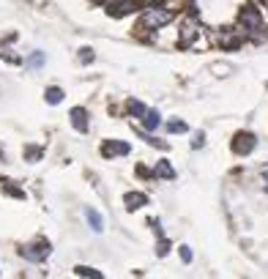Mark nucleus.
<instances>
[{
  "mask_svg": "<svg viewBox=\"0 0 268 279\" xmlns=\"http://www.w3.org/2000/svg\"><path fill=\"white\" fill-rule=\"evenodd\" d=\"M236 28L244 33V38L252 44H260L268 38V22H266V11L258 8L252 3H244V8L236 16Z\"/></svg>",
  "mask_w": 268,
  "mask_h": 279,
  "instance_id": "nucleus-1",
  "label": "nucleus"
},
{
  "mask_svg": "<svg viewBox=\"0 0 268 279\" xmlns=\"http://www.w3.org/2000/svg\"><path fill=\"white\" fill-rule=\"evenodd\" d=\"M244 8V0H197V14L208 25H227L236 22L238 11Z\"/></svg>",
  "mask_w": 268,
  "mask_h": 279,
  "instance_id": "nucleus-2",
  "label": "nucleus"
},
{
  "mask_svg": "<svg viewBox=\"0 0 268 279\" xmlns=\"http://www.w3.org/2000/svg\"><path fill=\"white\" fill-rule=\"evenodd\" d=\"M172 20H176V8H170L167 3H154V6H148V8H142V16H140V22H137V30L140 33L162 30V28H167Z\"/></svg>",
  "mask_w": 268,
  "mask_h": 279,
  "instance_id": "nucleus-3",
  "label": "nucleus"
},
{
  "mask_svg": "<svg viewBox=\"0 0 268 279\" xmlns=\"http://www.w3.org/2000/svg\"><path fill=\"white\" fill-rule=\"evenodd\" d=\"M200 33H202L200 14H189V16H184V22H180V28H178V42L176 44L180 50H189V46L200 38Z\"/></svg>",
  "mask_w": 268,
  "mask_h": 279,
  "instance_id": "nucleus-4",
  "label": "nucleus"
},
{
  "mask_svg": "<svg viewBox=\"0 0 268 279\" xmlns=\"http://www.w3.org/2000/svg\"><path fill=\"white\" fill-rule=\"evenodd\" d=\"M50 254H52V244L46 241V238H36V241L22 246V258L30 260V263H44Z\"/></svg>",
  "mask_w": 268,
  "mask_h": 279,
  "instance_id": "nucleus-5",
  "label": "nucleus"
},
{
  "mask_svg": "<svg viewBox=\"0 0 268 279\" xmlns=\"http://www.w3.org/2000/svg\"><path fill=\"white\" fill-rule=\"evenodd\" d=\"M230 148H232V154H236V156H249L254 148H258V137H254L252 132H236Z\"/></svg>",
  "mask_w": 268,
  "mask_h": 279,
  "instance_id": "nucleus-6",
  "label": "nucleus"
},
{
  "mask_svg": "<svg viewBox=\"0 0 268 279\" xmlns=\"http://www.w3.org/2000/svg\"><path fill=\"white\" fill-rule=\"evenodd\" d=\"M140 3H142V0H112V3L107 6V14L110 16H126V14H132V11H137Z\"/></svg>",
  "mask_w": 268,
  "mask_h": 279,
  "instance_id": "nucleus-7",
  "label": "nucleus"
},
{
  "mask_svg": "<svg viewBox=\"0 0 268 279\" xmlns=\"http://www.w3.org/2000/svg\"><path fill=\"white\" fill-rule=\"evenodd\" d=\"M68 118H72V126H74V129H77V132H82V134L90 129L88 110H85V107H74L72 112H68Z\"/></svg>",
  "mask_w": 268,
  "mask_h": 279,
  "instance_id": "nucleus-8",
  "label": "nucleus"
},
{
  "mask_svg": "<svg viewBox=\"0 0 268 279\" xmlns=\"http://www.w3.org/2000/svg\"><path fill=\"white\" fill-rule=\"evenodd\" d=\"M129 145H126V142H115V140H112V142H104L102 145V154L104 156H107V159H110V156H129Z\"/></svg>",
  "mask_w": 268,
  "mask_h": 279,
  "instance_id": "nucleus-9",
  "label": "nucleus"
},
{
  "mask_svg": "<svg viewBox=\"0 0 268 279\" xmlns=\"http://www.w3.org/2000/svg\"><path fill=\"white\" fill-rule=\"evenodd\" d=\"M142 129H148V132H156L162 126V115H159V110H145V115L142 118Z\"/></svg>",
  "mask_w": 268,
  "mask_h": 279,
  "instance_id": "nucleus-10",
  "label": "nucleus"
},
{
  "mask_svg": "<svg viewBox=\"0 0 268 279\" xmlns=\"http://www.w3.org/2000/svg\"><path fill=\"white\" fill-rule=\"evenodd\" d=\"M154 178H164V181H172L176 178V170H172V164L167 159H162V162H156L154 164Z\"/></svg>",
  "mask_w": 268,
  "mask_h": 279,
  "instance_id": "nucleus-11",
  "label": "nucleus"
},
{
  "mask_svg": "<svg viewBox=\"0 0 268 279\" xmlns=\"http://www.w3.org/2000/svg\"><path fill=\"white\" fill-rule=\"evenodd\" d=\"M124 202H126L129 211H137V208H142L145 202H148V194H142V192H129V194L124 197Z\"/></svg>",
  "mask_w": 268,
  "mask_h": 279,
  "instance_id": "nucleus-12",
  "label": "nucleus"
},
{
  "mask_svg": "<svg viewBox=\"0 0 268 279\" xmlns=\"http://www.w3.org/2000/svg\"><path fill=\"white\" fill-rule=\"evenodd\" d=\"M85 219H88V224L93 228V232H102L104 230V219H102V214L96 211V208H85Z\"/></svg>",
  "mask_w": 268,
  "mask_h": 279,
  "instance_id": "nucleus-13",
  "label": "nucleus"
},
{
  "mask_svg": "<svg viewBox=\"0 0 268 279\" xmlns=\"http://www.w3.org/2000/svg\"><path fill=\"white\" fill-rule=\"evenodd\" d=\"M44 98H46V104H60L63 102V88H58V85L46 88L44 90Z\"/></svg>",
  "mask_w": 268,
  "mask_h": 279,
  "instance_id": "nucleus-14",
  "label": "nucleus"
},
{
  "mask_svg": "<svg viewBox=\"0 0 268 279\" xmlns=\"http://www.w3.org/2000/svg\"><path fill=\"white\" fill-rule=\"evenodd\" d=\"M74 274H77V276H93V279H102V271L88 268V266H77V268H74Z\"/></svg>",
  "mask_w": 268,
  "mask_h": 279,
  "instance_id": "nucleus-15",
  "label": "nucleus"
},
{
  "mask_svg": "<svg viewBox=\"0 0 268 279\" xmlns=\"http://www.w3.org/2000/svg\"><path fill=\"white\" fill-rule=\"evenodd\" d=\"M167 132H170V134H184V132H189V126H186L184 120H170V124H167Z\"/></svg>",
  "mask_w": 268,
  "mask_h": 279,
  "instance_id": "nucleus-16",
  "label": "nucleus"
},
{
  "mask_svg": "<svg viewBox=\"0 0 268 279\" xmlns=\"http://www.w3.org/2000/svg\"><path fill=\"white\" fill-rule=\"evenodd\" d=\"M145 110H148V107H145L142 102H134V98L129 102V112L134 115V118H142V115H145Z\"/></svg>",
  "mask_w": 268,
  "mask_h": 279,
  "instance_id": "nucleus-17",
  "label": "nucleus"
},
{
  "mask_svg": "<svg viewBox=\"0 0 268 279\" xmlns=\"http://www.w3.org/2000/svg\"><path fill=\"white\" fill-rule=\"evenodd\" d=\"M42 63H44V52H33V55L25 60V66H28V68H38Z\"/></svg>",
  "mask_w": 268,
  "mask_h": 279,
  "instance_id": "nucleus-18",
  "label": "nucleus"
},
{
  "mask_svg": "<svg viewBox=\"0 0 268 279\" xmlns=\"http://www.w3.org/2000/svg\"><path fill=\"white\" fill-rule=\"evenodd\" d=\"M167 252H170V241H167L164 236H159V244H156V254H159V258H164Z\"/></svg>",
  "mask_w": 268,
  "mask_h": 279,
  "instance_id": "nucleus-19",
  "label": "nucleus"
},
{
  "mask_svg": "<svg viewBox=\"0 0 268 279\" xmlns=\"http://www.w3.org/2000/svg\"><path fill=\"white\" fill-rule=\"evenodd\" d=\"M93 58L96 55H93L90 46H82V50H80V63H93Z\"/></svg>",
  "mask_w": 268,
  "mask_h": 279,
  "instance_id": "nucleus-20",
  "label": "nucleus"
},
{
  "mask_svg": "<svg viewBox=\"0 0 268 279\" xmlns=\"http://www.w3.org/2000/svg\"><path fill=\"white\" fill-rule=\"evenodd\" d=\"M3 192H6V194H11V197H20V200H25V192H22V189H14V186H8V184H3Z\"/></svg>",
  "mask_w": 268,
  "mask_h": 279,
  "instance_id": "nucleus-21",
  "label": "nucleus"
},
{
  "mask_svg": "<svg viewBox=\"0 0 268 279\" xmlns=\"http://www.w3.org/2000/svg\"><path fill=\"white\" fill-rule=\"evenodd\" d=\"M202 145H206V134H202V132H197L194 140H192V148H202Z\"/></svg>",
  "mask_w": 268,
  "mask_h": 279,
  "instance_id": "nucleus-22",
  "label": "nucleus"
},
{
  "mask_svg": "<svg viewBox=\"0 0 268 279\" xmlns=\"http://www.w3.org/2000/svg\"><path fill=\"white\" fill-rule=\"evenodd\" d=\"M192 258H194V254H192V249L189 246H180V260H184V263H192Z\"/></svg>",
  "mask_w": 268,
  "mask_h": 279,
  "instance_id": "nucleus-23",
  "label": "nucleus"
},
{
  "mask_svg": "<svg viewBox=\"0 0 268 279\" xmlns=\"http://www.w3.org/2000/svg\"><path fill=\"white\" fill-rule=\"evenodd\" d=\"M28 159H42V150H38V148H30V150H28Z\"/></svg>",
  "mask_w": 268,
  "mask_h": 279,
  "instance_id": "nucleus-24",
  "label": "nucleus"
},
{
  "mask_svg": "<svg viewBox=\"0 0 268 279\" xmlns=\"http://www.w3.org/2000/svg\"><path fill=\"white\" fill-rule=\"evenodd\" d=\"M93 3H98V6H110L112 0H93Z\"/></svg>",
  "mask_w": 268,
  "mask_h": 279,
  "instance_id": "nucleus-25",
  "label": "nucleus"
},
{
  "mask_svg": "<svg viewBox=\"0 0 268 279\" xmlns=\"http://www.w3.org/2000/svg\"><path fill=\"white\" fill-rule=\"evenodd\" d=\"M263 181L268 184V167H266V170H263Z\"/></svg>",
  "mask_w": 268,
  "mask_h": 279,
  "instance_id": "nucleus-26",
  "label": "nucleus"
},
{
  "mask_svg": "<svg viewBox=\"0 0 268 279\" xmlns=\"http://www.w3.org/2000/svg\"><path fill=\"white\" fill-rule=\"evenodd\" d=\"M263 8H266V14H268V0H263Z\"/></svg>",
  "mask_w": 268,
  "mask_h": 279,
  "instance_id": "nucleus-27",
  "label": "nucleus"
}]
</instances>
